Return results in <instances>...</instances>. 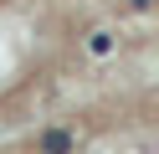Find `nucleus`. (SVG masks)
Listing matches in <instances>:
<instances>
[{
	"label": "nucleus",
	"instance_id": "obj_1",
	"mask_svg": "<svg viewBox=\"0 0 159 154\" xmlns=\"http://www.w3.org/2000/svg\"><path fill=\"white\" fill-rule=\"evenodd\" d=\"M36 154H77V133L62 128V123H52V128L36 133Z\"/></svg>",
	"mask_w": 159,
	"mask_h": 154
},
{
	"label": "nucleus",
	"instance_id": "obj_3",
	"mask_svg": "<svg viewBox=\"0 0 159 154\" xmlns=\"http://www.w3.org/2000/svg\"><path fill=\"white\" fill-rule=\"evenodd\" d=\"M149 5H154V0H128V10H149Z\"/></svg>",
	"mask_w": 159,
	"mask_h": 154
},
{
	"label": "nucleus",
	"instance_id": "obj_2",
	"mask_svg": "<svg viewBox=\"0 0 159 154\" xmlns=\"http://www.w3.org/2000/svg\"><path fill=\"white\" fill-rule=\"evenodd\" d=\"M113 46H118V36H113L108 26H103V31H87V51H93V57H108Z\"/></svg>",
	"mask_w": 159,
	"mask_h": 154
}]
</instances>
